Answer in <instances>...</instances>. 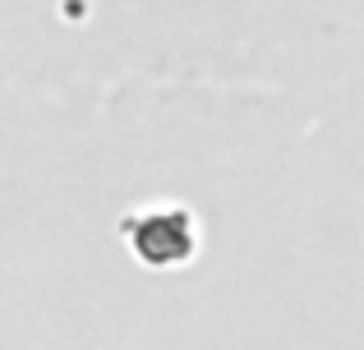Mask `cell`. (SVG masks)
Instances as JSON below:
<instances>
[{"mask_svg": "<svg viewBox=\"0 0 364 350\" xmlns=\"http://www.w3.org/2000/svg\"><path fill=\"white\" fill-rule=\"evenodd\" d=\"M134 240H139V249L148 253V258H180V253L189 249L185 217H152V222H143L139 231H134Z\"/></svg>", "mask_w": 364, "mask_h": 350, "instance_id": "cell-1", "label": "cell"}]
</instances>
